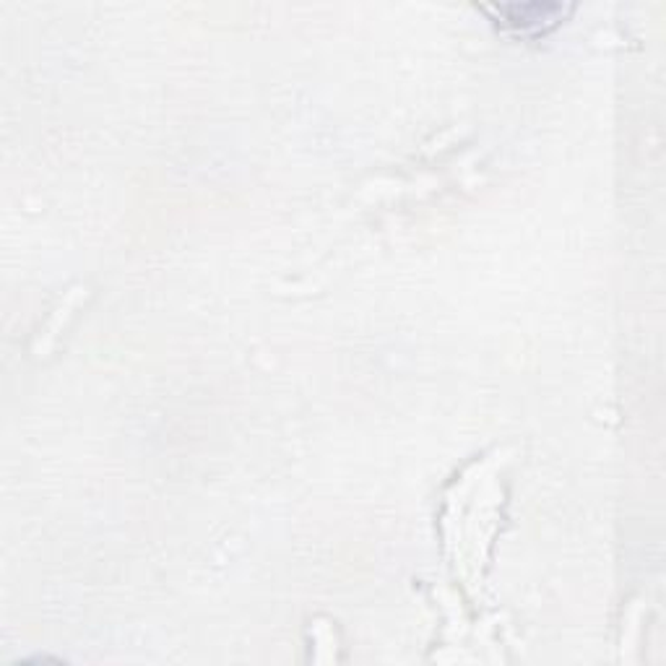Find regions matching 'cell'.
<instances>
[{"label":"cell","instance_id":"1","mask_svg":"<svg viewBox=\"0 0 666 666\" xmlns=\"http://www.w3.org/2000/svg\"><path fill=\"white\" fill-rule=\"evenodd\" d=\"M497 17H503L500 24L513 29L516 34H539L559 24L563 6H500Z\"/></svg>","mask_w":666,"mask_h":666}]
</instances>
